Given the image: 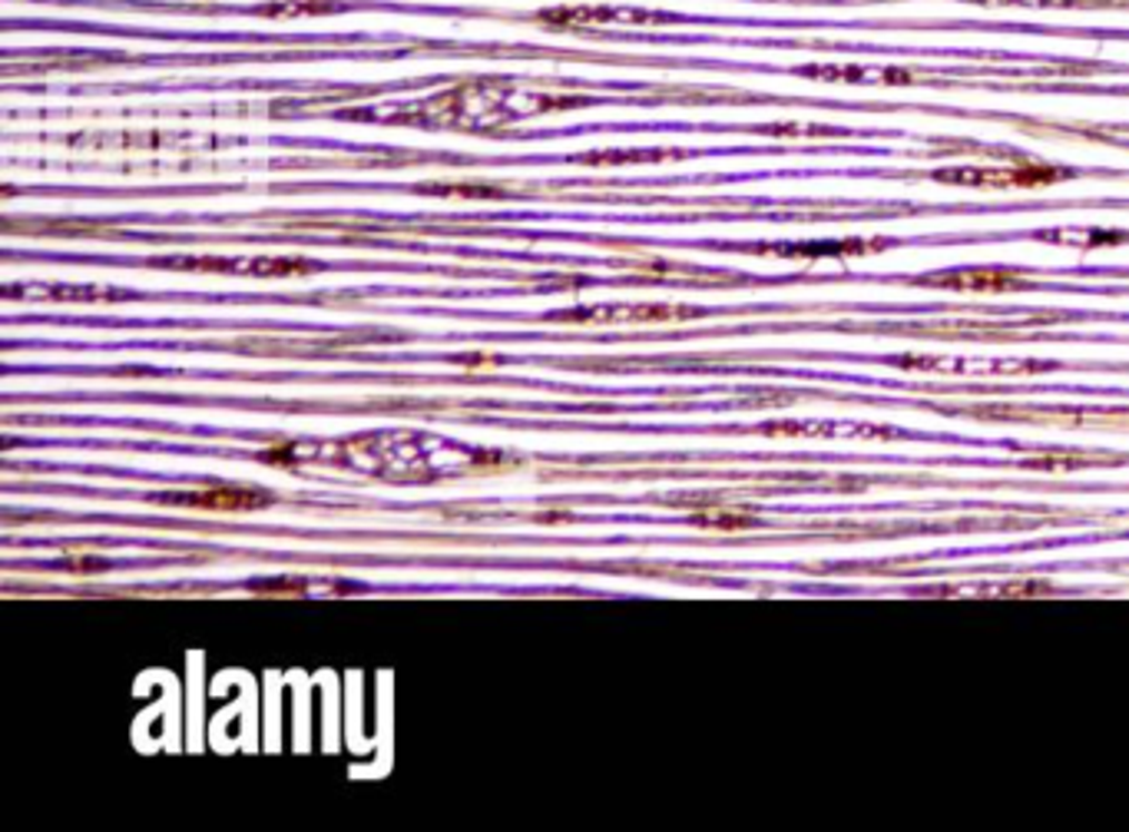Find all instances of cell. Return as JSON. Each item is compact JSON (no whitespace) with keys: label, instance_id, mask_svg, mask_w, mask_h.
Returning <instances> with one entry per match:
<instances>
[{"label":"cell","instance_id":"1","mask_svg":"<svg viewBox=\"0 0 1129 832\" xmlns=\"http://www.w3.org/2000/svg\"><path fill=\"white\" fill-rule=\"evenodd\" d=\"M553 30H583V27H659L676 23V13H659L646 7H550L537 17Z\"/></svg>","mask_w":1129,"mask_h":832},{"label":"cell","instance_id":"2","mask_svg":"<svg viewBox=\"0 0 1129 832\" xmlns=\"http://www.w3.org/2000/svg\"><path fill=\"white\" fill-rule=\"evenodd\" d=\"M149 266H166V270H203V273H243V276H305L318 270L315 263L305 260H278V256H255V260H149Z\"/></svg>","mask_w":1129,"mask_h":832},{"label":"cell","instance_id":"3","mask_svg":"<svg viewBox=\"0 0 1129 832\" xmlns=\"http://www.w3.org/2000/svg\"><path fill=\"white\" fill-rule=\"evenodd\" d=\"M159 505H183V508H203V511H255L268 508L272 495L255 488H199V491H176V495H153Z\"/></svg>","mask_w":1129,"mask_h":832},{"label":"cell","instance_id":"4","mask_svg":"<svg viewBox=\"0 0 1129 832\" xmlns=\"http://www.w3.org/2000/svg\"><path fill=\"white\" fill-rule=\"evenodd\" d=\"M703 309L686 305H600V309H570L550 312L553 322H673V319H696Z\"/></svg>","mask_w":1129,"mask_h":832},{"label":"cell","instance_id":"5","mask_svg":"<svg viewBox=\"0 0 1129 832\" xmlns=\"http://www.w3.org/2000/svg\"><path fill=\"white\" fill-rule=\"evenodd\" d=\"M921 285H937V288H958V292H1010V288H1030V282L1013 273V270H954V273H934L927 278H917Z\"/></svg>","mask_w":1129,"mask_h":832},{"label":"cell","instance_id":"6","mask_svg":"<svg viewBox=\"0 0 1129 832\" xmlns=\"http://www.w3.org/2000/svg\"><path fill=\"white\" fill-rule=\"evenodd\" d=\"M884 239H842V243H785V246H755L753 253H775L785 260H825V256H858L878 253Z\"/></svg>","mask_w":1129,"mask_h":832},{"label":"cell","instance_id":"7","mask_svg":"<svg viewBox=\"0 0 1129 832\" xmlns=\"http://www.w3.org/2000/svg\"><path fill=\"white\" fill-rule=\"evenodd\" d=\"M931 179L951 183V186L1004 189V186H1013V166H954V169H934Z\"/></svg>","mask_w":1129,"mask_h":832},{"label":"cell","instance_id":"8","mask_svg":"<svg viewBox=\"0 0 1129 832\" xmlns=\"http://www.w3.org/2000/svg\"><path fill=\"white\" fill-rule=\"evenodd\" d=\"M1040 243L1053 246H1077V249H1097V246H1120L1129 243V233H1110V229H1040Z\"/></svg>","mask_w":1129,"mask_h":832},{"label":"cell","instance_id":"9","mask_svg":"<svg viewBox=\"0 0 1129 832\" xmlns=\"http://www.w3.org/2000/svg\"><path fill=\"white\" fill-rule=\"evenodd\" d=\"M252 590H262L268 597H278V594H295V597H308V590H348V584H312V580H252Z\"/></svg>","mask_w":1129,"mask_h":832},{"label":"cell","instance_id":"10","mask_svg":"<svg viewBox=\"0 0 1129 832\" xmlns=\"http://www.w3.org/2000/svg\"><path fill=\"white\" fill-rule=\"evenodd\" d=\"M1070 176H1073V169L1047 166V163L1013 166V186H1047V183H1060V179H1070Z\"/></svg>","mask_w":1129,"mask_h":832},{"label":"cell","instance_id":"11","mask_svg":"<svg viewBox=\"0 0 1129 832\" xmlns=\"http://www.w3.org/2000/svg\"><path fill=\"white\" fill-rule=\"evenodd\" d=\"M338 3L325 0H288V3H265L258 7L262 17H308V13H335Z\"/></svg>","mask_w":1129,"mask_h":832},{"label":"cell","instance_id":"12","mask_svg":"<svg viewBox=\"0 0 1129 832\" xmlns=\"http://www.w3.org/2000/svg\"><path fill=\"white\" fill-rule=\"evenodd\" d=\"M693 525H706V528H749L755 525L753 515L743 511H699L693 515Z\"/></svg>","mask_w":1129,"mask_h":832},{"label":"cell","instance_id":"13","mask_svg":"<svg viewBox=\"0 0 1129 832\" xmlns=\"http://www.w3.org/2000/svg\"><path fill=\"white\" fill-rule=\"evenodd\" d=\"M984 7H1093V3H1113V0H968Z\"/></svg>","mask_w":1129,"mask_h":832},{"label":"cell","instance_id":"14","mask_svg":"<svg viewBox=\"0 0 1129 832\" xmlns=\"http://www.w3.org/2000/svg\"><path fill=\"white\" fill-rule=\"evenodd\" d=\"M421 193H441V196H478V199H501V189L494 186H418Z\"/></svg>","mask_w":1129,"mask_h":832},{"label":"cell","instance_id":"15","mask_svg":"<svg viewBox=\"0 0 1129 832\" xmlns=\"http://www.w3.org/2000/svg\"><path fill=\"white\" fill-rule=\"evenodd\" d=\"M666 156H679V153H662V149H652V153H593V156H580L587 163H620V159H666Z\"/></svg>","mask_w":1129,"mask_h":832},{"label":"cell","instance_id":"16","mask_svg":"<svg viewBox=\"0 0 1129 832\" xmlns=\"http://www.w3.org/2000/svg\"><path fill=\"white\" fill-rule=\"evenodd\" d=\"M762 134H775V137H835L838 130H832V127H805V124H798V127H765Z\"/></svg>","mask_w":1129,"mask_h":832},{"label":"cell","instance_id":"17","mask_svg":"<svg viewBox=\"0 0 1129 832\" xmlns=\"http://www.w3.org/2000/svg\"><path fill=\"white\" fill-rule=\"evenodd\" d=\"M60 570H80V574H97V570H110V564L107 560H63L60 564Z\"/></svg>","mask_w":1129,"mask_h":832}]
</instances>
